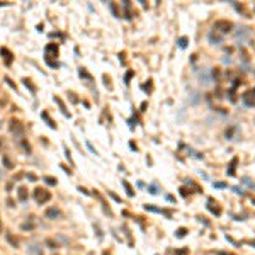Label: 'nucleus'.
<instances>
[{"mask_svg": "<svg viewBox=\"0 0 255 255\" xmlns=\"http://www.w3.org/2000/svg\"><path fill=\"white\" fill-rule=\"evenodd\" d=\"M9 129H10V133L14 135V138H16L19 143L24 140V124H22L19 119H10V126H9Z\"/></svg>", "mask_w": 255, "mask_h": 255, "instance_id": "f257e3e1", "label": "nucleus"}, {"mask_svg": "<svg viewBox=\"0 0 255 255\" xmlns=\"http://www.w3.org/2000/svg\"><path fill=\"white\" fill-rule=\"evenodd\" d=\"M250 37H252V32H250L248 27H238V29H235V39H236L238 44L250 43Z\"/></svg>", "mask_w": 255, "mask_h": 255, "instance_id": "f03ea898", "label": "nucleus"}, {"mask_svg": "<svg viewBox=\"0 0 255 255\" xmlns=\"http://www.w3.org/2000/svg\"><path fill=\"white\" fill-rule=\"evenodd\" d=\"M44 56H46V63L49 65V67H51V68H56V67H58V63L51 60L53 56H55V58L58 56V46H56V44H53V43H51V44H48Z\"/></svg>", "mask_w": 255, "mask_h": 255, "instance_id": "7ed1b4c3", "label": "nucleus"}, {"mask_svg": "<svg viewBox=\"0 0 255 255\" xmlns=\"http://www.w3.org/2000/svg\"><path fill=\"white\" fill-rule=\"evenodd\" d=\"M34 199H36V203L44 204L51 199V192H48L46 189H43V187H37L36 191H34Z\"/></svg>", "mask_w": 255, "mask_h": 255, "instance_id": "20e7f679", "label": "nucleus"}, {"mask_svg": "<svg viewBox=\"0 0 255 255\" xmlns=\"http://www.w3.org/2000/svg\"><path fill=\"white\" fill-rule=\"evenodd\" d=\"M214 27L226 34V32H230L231 29H233V24H231V22H228V21H218L216 24H214Z\"/></svg>", "mask_w": 255, "mask_h": 255, "instance_id": "39448f33", "label": "nucleus"}, {"mask_svg": "<svg viewBox=\"0 0 255 255\" xmlns=\"http://www.w3.org/2000/svg\"><path fill=\"white\" fill-rule=\"evenodd\" d=\"M199 78H201V82L204 85H209V83L213 82V73H211V70H204V72L199 73Z\"/></svg>", "mask_w": 255, "mask_h": 255, "instance_id": "423d86ee", "label": "nucleus"}, {"mask_svg": "<svg viewBox=\"0 0 255 255\" xmlns=\"http://www.w3.org/2000/svg\"><path fill=\"white\" fill-rule=\"evenodd\" d=\"M46 218H49V219L61 218V211H60L58 208H48L46 209Z\"/></svg>", "mask_w": 255, "mask_h": 255, "instance_id": "0eeeda50", "label": "nucleus"}, {"mask_svg": "<svg viewBox=\"0 0 255 255\" xmlns=\"http://www.w3.org/2000/svg\"><path fill=\"white\" fill-rule=\"evenodd\" d=\"M254 95H255V92H248L247 95H243V102H245V105H247V107H254V105H255Z\"/></svg>", "mask_w": 255, "mask_h": 255, "instance_id": "6e6552de", "label": "nucleus"}, {"mask_svg": "<svg viewBox=\"0 0 255 255\" xmlns=\"http://www.w3.org/2000/svg\"><path fill=\"white\" fill-rule=\"evenodd\" d=\"M208 39H209V43H211V44H221V43H223V37H221V36H216V31H211V32H209Z\"/></svg>", "mask_w": 255, "mask_h": 255, "instance_id": "1a4fd4ad", "label": "nucleus"}, {"mask_svg": "<svg viewBox=\"0 0 255 255\" xmlns=\"http://www.w3.org/2000/svg\"><path fill=\"white\" fill-rule=\"evenodd\" d=\"M0 53H2V55H4V61H5V65H10L12 63V53L9 51V49H7V48H0Z\"/></svg>", "mask_w": 255, "mask_h": 255, "instance_id": "9d476101", "label": "nucleus"}, {"mask_svg": "<svg viewBox=\"0 0 255 255\" xmlns=\"http://www.w3.org/2000/svg\"><path fill=\"white\" fill-rule=\"evenodd\" d=\"M55 102L58 104V107H60V111L63 112V116H67V117H70V112L67 111V107H65V104H63V100L58 97V95H55Z\"/></svg>", "mask_w": 255, "mask_h": 255, "instance_id": "9b49d317", "label": "nucleus"}, {"mask_svg": "<svg viewBox=\"0 0 255 255\" xmlns=\"http://www.w3.org/2000/svg\"><path fill=\"white\" fill-rule=\"evenodd\" d=\"M236 162H238V158L235 156L233 160H231V163H230L228 170H226V173H228V175H235V167H236Z\"/></svg>", "mask_w": 255, "mask_h": 255, "instance_id": "f8f14e48", "label": "nucleus"}, {"mask_svg": "<svg viewBox=\"0 0 255 255\" xmlns=\"http://www.w3.org/2000/svg\"><path fill=\"white\" fill-rule=\"evenodd\" d=\"M123 185H124L128 196H129V197H133V196H135V191H133V187L129 185V182H128V180H123Z\"/></svg>", "mask_w": 255, "mask_h": 255, "instance_id": "ddd939ff", "label": "nucleus"}, {"mask_svg": "<svg viewBox=\"0 0 255 255\" xmlns=\"http://www.w3.org/2000/svg\"><path fill=\"white\" fill-rule=\"evenodd\" d=\"M41 117H43V119H44V121L48 123V126H49V128H53V129L56 128V124H55V123H53L51 119H49V116H48V112H41Z\"/></svg>", "mask_w": 255, "mask_h": 255, "instance_id": "4468645a", "label": "nucleus"}, {"mask_svg": "<svg viewBox=\"0 0 255 255\" xmlns=\"http://www.w3.org/2000/svg\"><path fill=\"white\" fill-rule=\"evenodd\" d=\"M17 192H19V199L21 201H27V189L26 187H19Z\"/></svg>", "mask_w": 255, "mask_h": 255, "instance_id": "2eb2a0df", "label": "nucleus"}, {"mask_svg": "<svg viewBox=\"0 0 255 255\" xmlns=\"http://www.w3.org/2000/svg\"><path fill=\"white\" fill-rule=\"evenodd\" d=\"M7 240H9V243H10L12 247H16V248L19 247V240H17L16 236H12V235H7Z\"/></svg>", "mask_w": 255, "mask_h": 255, "instance_id": "dca6fc26", "label": "nucleus"}, {"mask_svg": "<svg viewBox=\"0 0 255 255\" xmlns=\"http://www.w3.org/2000/svg\"><path fill=\"white\" fill-rule=\"evenodd\" d=\"M242 184H243V185H247V187H250V189H255V184L252 182L248 177H243V179H242Z\"/></svg>", "mask_w": 255, "mask_h": 255, "instance_id": "f3484780", "label": "nucleus"}, {"mask_svg": "<svg viewBox=\"0 0 255 255\" xmlns=\"http://www.w3.org/2000/svg\"><path fill=\"white\" fill-rule=\"evenodd\" d=\"M78 73H80V77H82V78H87V80H92V75H90V73L87 72V70H85V68H80V72H78Z\"/></svg>", "mask_w": 255, "mask_h": 255, "instance_id": "a211bd4d", "label": "nucleus"}, {"mask_svg": "<svg viewBox=\"0 0 255 255\" xmlns=\"http://www.w3.org/2000/svg\"><path fill=\"white\" fill-rule=\"evenodd\" d=\"M31 254H34V255H43V252H41V248H37V245H31Z\"/></svg>", "mask_w": 255, "mask_h": 255, "instance_id": "6ab92c4d", "label": "nucleus"}, {"mask_svg": "<svg viewBox=\"0 0 255 255\" xmlns=\"http://www.w3.org/2000/svg\"><path fill=\"white\" fill-rule=\"evenodd\" d=\"M44 182L49 184V185H56V179H55V177H49V175H48V177H44Z\"/></svg>", "mask_w": 255, "mask_h": 255, "instance_id": "aec40b11", "label": "nucleus"}, {"mask_svg": "<svg viewBox=\"0 0 255 255\" xmlns=\"http://www.w3.org/2000/svg\"><path fill=\"white\" fill-rule=\"evenodd\" d=\"M109 9L112 10V14H114L116 17H119V16H121L119 10H117V7H116V4H109Z\"/></svg>", "mask_w": 255, "mask_h": 255, "instance_id": "412c9836", "label": "nucleus"}, {"mask_svg": "<svg viewBox=\"0 0 255 255\" xmlns=\"http://www.w3.org/2000/svg\"><path fill=\"white\" fill-rule=\"evenodd\" d=\"M34 226H36V223H22V224H21L22 230H32Z\"/></svg>", "mask_w": 255, "mask_h": 255, "instance_id": "4be33fe9", "label": "nucleus"}, {"mask_svg": "<svg viewBox=\"0 0 255 255\" xmlns=\"http://www.w3.org/2000/svg\"><path fill=\"white\" fill-rule=\"evenodd\" d=\"M4 165H5V168H12V167H14V165H12V162L10 160H9V156H4Z\"/></svg>", "mask_w": 255, "mask_h": 255, "instance_id": "5701e85b", "label": "nucleus"}, {"mask_svg": "<svg viewBox=\"0 0 255 255\" xmlns=\"http://www.w3.org/2000/svg\"><path fill=\"white\" fill-rule=\"evenodd\" d=\"M179 46L182 48V49L187 46V37H180V39H179Z\"/></svg>", "mask_w": 255, "mask_h": 255, "instance_id": "b1692460", "label": "nucleus"}, {"mask_svg": "<svg viewBox=\"0 0 255 255\" xmlns=\"http://www.w3.org/2000/svg\"><path fill=\"white\" fill-rule=\"evenodd\" d=\"M46 245L49 247V248H56V247H58V245H56V242H53V240H49V238L46 240Z\"/></svg>", "mask_w": 255, "mask_h": 255, "instance_id": "393cba45", "label": "nucleus"}, {"mask_svg": "<svg viewBox=\"0 0 255 255\" xmlns=\"http://www.w3.org/2000/svg\"><path fill=\"white\" fill-rule=\"evenodd\" d=\"M148 191H150L151 194H158V187H156L155 184H151L150 187H148Z\"/></svg>", "mask_w": 255, "mask_h": 255, "instance_id": "a878e982", "label": "nucleus"}, {"mask_svg": "<svg viewBox=\"0 0 255 255\" xmlns=\"http://www.w3.org/2000/svg\"><path fill=\"white\" fill-rule=\"evenodd\" d=\"M231 191H233V192H236V194H238V196H243V191H242V189H240V187H236V185H233V187H231Z\"/></svg>", "mask_w": 255, "mask_h": 255, "instance_id": "bb28decb", "label": "nucleus"}, {"mask_svg": "<svg viewBox=\"0 0 255 255\" xmlns=\"http://www.w3.org/2000/svg\"><path fill=\"white\" fill-rule=\"evenodd\" d=\"M214 187H216V189H224V187H226V184H224V182H214Z\"/></svg>", "mask_w": 255, "mask_h": 255, "instance_id": "cd10ccee", "label": "nucleus"}, {"mask_svg": "<svg viewBox=\"0 0 255 255\" xmlns=\"http://www.w3.org/2000/svg\"><path fill=\"white\" fill-rule=\"evenodd\" d=\"M177 236H179V238L185 236V228H180V230H179V231H177Z\"/></svg>", "mask_w": 255, "mask_h": 255, "instance_id": "c85d7f7f", "label": "nucleus"}, {"mask_svg": "<svg viewBox=\"0 0 255 255\" xmlns=\"http://www.w3.org/2000/svg\"><path fill=\"white\" fill-rule=\"evenodd\" d=\"M24 83H26V87H29V89H31L32 92H36V89H34V87H32V85H31V82H29L27 78H26V80H24Z\"/></svg>", "mask_w": 255, "mask_h": 255, "instance_id": "c756f323", "label": "nucleus"}, {"mask_svg": "<svg viewBox=\"0 0 255 255\" xmlns=\"http://www.w3.org/2000/svg\"><path fill=\"white\" fill-rule=\"evenodd\" d=\"M104 80H105V85H107V89H112V87H111V80L107 78V75H104Z\"/></svg>", "mask_w": 255, "mask_h": 255, "instance_id": "7c9ffc66", "label": "nucleus"}, {"mask_svg": "<svg viewBox=\"0 0 255 255\" xmlns=\"http://www.w3.org/2000/svg\"><path fill=\"white\" fill-rule=\"evenodd\" d=\"M27 179H29V180H32V182H34V180H37L34 173H27Z\"/></svg>", "mask_w": 255, "mask_h": 255, "instance_id": "2f4dec72", "label": "nucleus"}, {"mask_svg": "<svg viewBox=\"0 0 255 255\" xmlns=\"http://www.w3.org/2000/svg\"><path fill=\"white\" fill-rule=\"evenodd\" d=\"M131 77H133V72H129V73H128V75H126V83L129 82V78H131Z\"/></svg>", "mask_w": 255, "mask_h": 255, "instance_id": "473e14b6", "label": "nucleus"}, {"mask_svg": "<svg viewBox=\"0 0 255 255\" xmlns=\"http://www.w3.org/2000/svg\"><path fill=\"white\" fill-rule=\"evenodd\" d=\"M218 255H228V254H224V252H219V254Z\"/></svg>", "mask_w": 255, "mask_h": 255, "instance_id": "72a5a7b5", "label": "nucleus"}, {"mask_svg": "<svg viewBox=\"0 0 255 255\" xmlns=\"http://www.w3.org/2000/svg\"><path fill=\"white\" fill-rule=\"evenodd\" d=\"M0 231H2V218H0Z\"/></svg>", "mask_w": 255, "mask_h": 255, "instance_id": "f704fd0d", "label": "nucleus"}, {"mask_svg": "<svg viewBox=\"0 0 255 255\" xmlns=\"http://www.w3.org/2000/svg\"><path fill=\"white\" fill-rule=\"evenodd\" d=\"M252 245H254V247H255V242H252Z\"/></svg>", "mask_w": 255, "mask_h": 255, "instance_id": "c9c22d12", "label": "nucleus"}, {"mask_svg": "<svg viewBox=\"0 0 255 255\" xmlns=\"http://www.w3.org/2000/svg\"><path fill=\"white\" fill-rule=\"evenodd\" d=\"M0 128H2V124H0Z\"/></svg>", "mask_w": 255, "mask_h": 255, "instance_id": "e433bc0d", "label": "nucleus"}]
</instances>
